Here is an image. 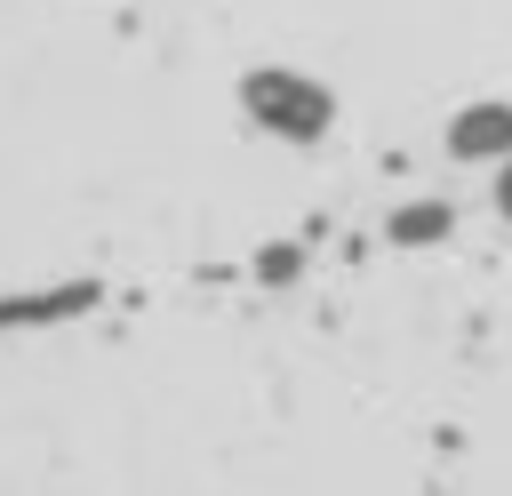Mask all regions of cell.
Wrapping results in <instances>:
<instances>
[{"label": "cell", "mask_w": 512, "mask_h": 496, "mask_svg": "<svg viewBox=\"0 0 512 496\" xmlns=\"http://www.w3.org/2000/svg\"><path fill=\"white\" fill-rule=\"evenodd\" d=\"M240 112L264 136H280V144H328L336 88L312 80V72H296V64H256V72H240Z\"/></svg>", "instance_id": "obj_1"}, {"label": "cell", "mask_w": 512, "mask_h": 496, "mask_svg": "<svg viewBox=\"0 0 512 496\" xmlns=\"http://www.w3.org/2000/svg\"><path fill=\"white\" fill-rule=\"evenodd\" d=\"M440 152L456 160V168H496V160H512V96H472V104H456L448 112V128H440Z\"/></svg>", "instance_id": "obj_2"}, {"label": "cell", "mask_w": 512, "mask_h": 496, "mask_svg": "<svg viewBox=\"0 0 512 496\" xmlns=\"http://www.w3.org/2000/svg\"><path fill=\"white\" fill-rule=\"evenodd\" d=\"M104 304L96 280H56V288H16L0 296V336H24V328H72Z\"/></svg>", "instance_id": "obj_3"}, {"label": "cell", "mask_w": 512, "mask_h": 496, "mask_svg": "<svg viewBox=\"0 0 512 496\" xmlns=\"http://www.w3.org/2000/svg\"><path fill=\"white\" fill-rule=\"evenodd\" d=\"M456 232V200H440V192H408V200H392L384 208V248H440Z\"/></svg>", "instance_id": "obj_4"}, {"label": "cell", "mask_w": 512, "mask_h": 496, "mask_svg": "<svg viewBox=\"0 0 512 496\" xmlns=\"http://www.w3.org/2000/svg\"><path fill=\"white\" fill-rule=\"evenodd\" d=\"M304 272H312V240H304V232H296V240H264V248L248 256V280H256V288H272V296H280V288H296Z\"/></svg>", "instance_id": "obj_5"}, {"label": "cell", "mask_w": 512, "mask_h": 496, "mask_svg": "<svg viewBox=\"0 0 512 496\" xmlns=\"http://www.w3.org/2000/svg\"><path fill=\"white\" fill-rule=\"evenodd\" d=\"M488 208H496V224H512V160L488 168Z\"/></svg>", "instance_id": "obj_6"}]
</instances>
